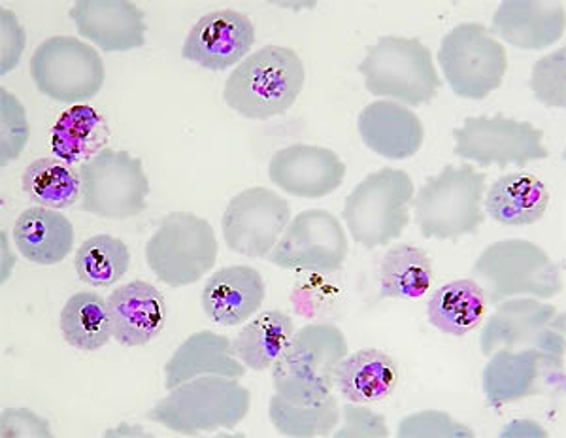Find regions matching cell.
I'll return each mask as SVG.
<instances>
[{
    "mask_svg": "<svg viewBox=\"0 0 566 438\" xmlns=\"http://www.w3.org/2000/svg\"><path fill=\"white\" fill-rule=\"evenodd\" d=\"M306 82L303 59L291 48L264 45L251 53L227 80V106L245 119L283 116Z\"/></svg>",
    "mask_w": 566,
    "mask_h": 438,
    "instance_id": "1",
    "label": "cell"
},
{
    "mask_svg": "<svg viewBox=\"0 0 566 438\" xmlns=\"http://www.w3.org/2000/svg\"><path fill=\"white\" fill-rule=\"evenodd\" d=\"M346 355L348 341L336 325H304L272 365L274 392L291 405H319L333 395L336 367Z\"/></svg>",
    "mask_w": 566,
    "mask_h": 438,
    "instance_id": "2",
    "label": "cell"
},
{
    "mask_svg": "<svg viewBox=\"0 0 566 438\" xmlns=\"http://www.w3.org/2000/svg\"><path fill=\"white\" fill-rule=\"evenodd\" d=\"M250 389L237 378L199 376L184 382L149 410L148 418L180 435L234 429L250 414Z\"/></svg>",
    "mask_w": 566,
    "mask_h": 438,
    "instance_id": "3",
    "label": "cell"
},
{
    "mask_svg": "<svg viewBox=\"0 0 566 438\" xmlns=\"http://www.w3.org/2000/svg\"><path fill=\"white\" fill-rule=\"evenodd\" d=\"M485 181L488 175L469 163L448 165L440 175L427 178L412 202L424 239L458 240L476 232L485 221Z\"/></svg>",
    "mask_w": 566,
    "mask_h": 438,
    "instance_id": "4",
    "label": "cell"
},
{
    "mask_svg": "<svg viewBox=\"0 0 566 438\" xmlns=\"http://www.w3.org/2000/svg\"><path fill=\"white\" fill-rule=\"evenodd\" d=\"M472 278L491 304L514 296L542 301L560 291L559 264L541 246L523 239L499 240L488 246L472 267Z\"/></svg>",
    "mask_w": 566,
    "mask_h": 438,
    "instance_id": "5",
    "label": "cell"
},
{
    "mask_svg": "<svg viewBox=\"0 0 566 438\" xmlns=\"http://www.w3.org/2000/svg\"><path fill=\"white\" fill-rule=\"evenodd\" d=\"M359 72L374 97L413 108L431 103L442 87L431 50L419 39L381 36L368 45Z\"/></svg>",
    "mask_w": 566,
    "mask_h": 438,
    "instance_id": "6",
    "label": "cell"
},
{
    "mask_svg": "<svg viewBox=\"0 0 566 438\" xmlns=\"http://www.w3.org/2000/svg\"><path fill=\"white\" fill-rule=\"evenodd\" d=\"M413 181L405 170L381 168L355 186L346 199L344 219L349 234L365 248L387 246L410 223Z\"/></svg>",
    "mask_w": 566,
    "mask_h": 438,
    "instance_id": "7",
    "label": "cell"
},
{
    "mask_svg": "<svg viewBox=\"0 0 566 438\" xmlns=\"http://www.w3.org/2000/svg\"><path fill=\"white\" fill-rule=\"evenodd\" d=\"M146 261L155 277L170 288L199 282L218 261L213 227L197 213H168L146 244Z\"/></svg>",
    "mask_w": 566,
    "mask_h": 438,
    "instance_id": "8",
    "label": "cell"
},
{
    "mask_svg": "<svg viewBox=\"0 0 566 438\" xmlns=\"http://www.w3.org/2000/svg\"><path fill=\"white\" fill-rule=\"evenodd\" d=\"M438 65L458 97L483 101L501 87L509 71V55L485 27L461 23L442 40Z\"/></svg>",
    "mask_w": 566,
    "mask_h": 438,
    "instance_id": "9",
    "label": "cell"
},
{
    "mask_svg": "<svg viewBox=\"0 0 566 438\" xmlns=\"http://www.w3.org/2000/svg\"><path fill=\"white\" fill-rule=\"evenodd\" d=\"M483 355L499 350H538L565 367V316L554 304L534 296H514L496 304L482 331Z\"/></svg>",
    "mask_w": 566,
    "mask_h": 438,
    "instance_id": "10",
    "label": "cell"
},
{
    "mask_svg": "<svg viewBox=\"0 0 566 438\" xmlns=\"http://www.w3.org/2000/svg\"><path fill=\"white\" fill-rule=\"evenodd\" d=\"M84 212L104 219H127L148 207L149 180L142 159L129 152L104 148L80 165Z\"/></svg>",
    "mask_w": 566,
    "mask_h": 438,
    "instance_id": "11",
    "label": "cell"
},
{
    "mask_svg": "<svg viewBox=\"0 0 566 438\" xmlns=\"http://www.w3.org/2000/svg\"><path fill=\"white\" fill-rule=\"evenodd\" d=\"M31 76L45 97L76 106L97 97L106 69L93 45L72 36H52L34 50Z\"/></svg>",
    "mask_w": 566,
    "mask_h": 438,
    "instance_id": "12",
    "label": "cell"
},
{
    "mask_svg": "<svg viewBox=\"0 0 566 438\" xmlns=\"http://www.w3.org/2000/svg\"><path fill=\"white\" fill-rule=\"evenodd\" d=\"M453 138L455 157L483 168L491 165L525 167L528 163L549 157V152L542 144L544 131L536 129L533 123L517 122L502 114L467 117L463 127L453 131Z\"/></svg>",
    "mask_w": 566,
    "mask_h": 438,
    "instance_id": "13",
    "label": "cell"
},
{
    "mask_svg": "<svg viewBox=\"0 0 566 438\" xmlns=\"http://www.w3.org/2000/svg\"><path fill=\"white\" fill-rule=\"evenodd\" d=\"M349 253L348 234L335 213L314 208L291 219L269 253V261L287 271L331 274L340 271Z\"/></svg>",
    "mask_w": 566,
    "mask_h": 438,
    "instance_id": "14",
    "label": "cell"
},
{
    "mask_svg": "<svg viewBox=\"0 0 566 438\" xmlns=\"http://www.w3.org/2000/svg\"><path fill=\"white\" fill-rule=\"evenodd\" d=\"M290 221V202L282 195L266 187H250L227 205L221 229L232 252L251 259L269 258Z\"/></svg>",
    "mask_w": 566,
    "mask_h": 438,
    "instance_id": "15",
    "label": "cell"
},
{
    "mask_svg": "<svg viewBox=\"0 0 566 438\" xmlns=\"http://www.w3.org/2000/svg\"><path fill=\"white\" fill-rule=\"evenodd\" d=\"M563 368L538 350H499L483 368V394L488 405L501 408L563 384Z\"/></svg>",
    "mask_w": 566,
    "mask_h": 438,
    "instance_id": "16",
    "label": "cell"
},
{
    "mask_svg": "<svg viewBox=\"0 0 566 438\" xmlns=\"http://www.w3.org/2000/svg\"><path fill=\"white\" fill-rule=\"evenodd\" d=\"M269 176L285 194L301 199H322L342 186L346 165L331 149L291 144L272 155Z\"/></svg>",
    "mask_w": 566,
    "mask_h": 438,
    "instance_id": "17",
    "label": "cell"
},
{
    "mask_svg": "<svg viewBox=\"0 0 566 438\" xmlns=\"http://www.w3.org/2000/svg\"><path fill=\"white\" fill-rule=\"evenodd\" d=\"M255 44V27L244 13L221 10L205 15L187 34L181 55L208 71L239 65Z\"/></svg>",
    "mask_w": 566,
    "mask_h": 438,
    "instance_id": "18",
    "label": "cell"
},
{
    "mask_svg": "<svg viewBox=\"0 0 566 438\" xmlns=\"http://www.w3.org/2000/svg\"><path fill=\"white\" fill-rule=\"evenodd\" d=\"M77 33L106 53H125L146 44V18L127 0H80L71 10Z\"/></svg>",
    "mask_w": 566,
    "mask_h": 438,
    "instance_id": "19",
    "label": "cell"
},
{
    "mask_svg": "<svg viewBox=\"0 0 566 438\" xmlns=\"http://www.w3.org/2000/svg\"><path fill=\"white\" fill-rule=\"evenodd\" d=\"M112 336L123 346H146L167 323V303L154 284L135 280L106 299Z\"/></svg>",
    "mask_w": 566,
    "mask_h": 438,
    "instance_id": "20",
    "label": "cell"
},
{
    "mask_svg": "<svg viewBox=\"0 0 566 438\" xmlns=\"http://www.w3.org/2000/svg\"><path fill=\"white\" fill-rule=\"evenodd\" d=\"M360 138L374 154L405 161L423 148V123L412 109L395 101L368 104L357 122Z\"/></svg>",
    "mask_w": 566,
    "mask_h": 438,
    "instance_id": "21",
    "label": "cell"
},
{
    "mask_svg": "<svg viewBox=\"0 0 566 438\" xmlns=\"http://www.w3.org/2000/svg\"><path fill=\"white\" fill-rule=\"evenodd\" d=\"M266 295V285L258 269L232 264L208 278L202 290V309L218 325L234 327L258 314Z\"/></svg>",
    "mask_w": 566,
    "mask_h": 438,
    "instance_id": "22",
    "label": "cell"
},
{
    "mask_svg": "<svg viewBox=\"0 0 566 438\" xmlns=\"http://www.w3.org/2000/svg\"><path fill=\"white\" fill-rule=\"evenodd\" d=\"M565 8L536 0H504L493 15V33L520 50H544L565 34Z\"/></svg>",
    "mask_w": 566,
    "mask_h": 438,
    "instance_id": "23",
    "label": "cell"
},
{
    "mask_svg": "<svg viewBox=\"0 0 566 438\" xmlns=\"http://www.w3.org/2000/svg\"><path fill=\"white\" fill-rule=\"evenodd\" d=\"M167 389L199 376H226L240 380L245 365L232 352V342L213 331H199L181 342L180 348L165 365Z\"/></svg>",
    "mask_w": 566,
    "mask_h": 438,
    "instance_id": "24",
    "label": "cell"
},
{
    "mask_svg": "<svg viewBox=\"0 0 566 438\" xmlns=\"http://www.w3.org/2000/svg\"><path fill=\"white\" fill-rule=\"evenodd\" d=\"M12 234L21 255L42 267L65 261L74 246L71 219L53 208H27L15 221Z\"/></svg>",
    "mask_w": 566,
    "mask_h": 438,
    "instance_id": "25",
    "label": "cell"
},
{
    "mask_svg": "<svg viewBox=\"0 0 566 438\" xmlns=\"http://www.w3.org/2000/svg\"><path fill=\"white\" fill-rule=\"evenodd\" d=\"M399 384V367L391 355L381 350H359L348 354L336 367L335 387L349 403H380Z\"/></svg>",
    "mask_w": 566,
    "mask_h": 438,
    "instance_id": "26",
    "label": "cell"
},
{
    "mask_svg": "<svg viewBox=\"0 0 566 438\" xmlns=\"http://www.w3.org/2000/svg\"><path fill=\"white\" fill-rule=\"evenodd\" d=\"M549 205L546 186L527 173H510L493 181L483 208L502 226H533L541 221Z\"/></svg>",
    "mask_w": 566,
    "mask_h": 438,
    "instance_id": "27",
    "label": "cell"
},
{
    "mask_svg": "<svg viewBox=\"0 0 566 438\" xmlns=\"http://www.w3.org/2000/svg\"><path fill=\"white\" fill-rule=\"evenodd\" d=\"M488 299L474 280H455L438 288L427 304L432 327L446 335L464 336L482 323Z\"/></svg>",
    "mask_w": 566,
    "mask_h": 438,
    "instance_id": "28",
    "label": "cell"
},
{
    "mask_svg": "<svg viewBox=\"0 0 566 438\" xmlns=\"http://www.w3.org/2000/svg\"><path fill=\"white\" fill-rule=\"evenodd\" d=\"M295 325L283 310H266L242 327L232 341V352L251 371H269L287 348Z\"/></svg>",
    "mask_w": 566,
    "mask_h": 438,
    "instance_id": "29",
    "label": "cell"
},
{
    "mask_svg": "<svg viewBox=\"0 0 566 438\" xmlns=\"http://www.w3.org/2000/svg\"><path fill=\"white\" fill-rule=\"evenodd\" d=\"M108 125L97 109L87 104H76L59 117L52 133L53 154L57 159L74 165L90 161L91 157L103 152L108 143Z\"/></svg>",
    "mask_w": 566,
    "mask_h": 438,
    "instance_id": "30",
    "label": "cell"
},
{
    "mask_svg": "<svg viewBox=\"0 0 566 438\" xmlns=\"http://www.w3.org/2000/svg\"><path fill=\"white\" fill-rule=\"evenodd\" d=\"M432 261L412 244H397L387 250L380 264V295L384 299H419L431 290Z\"/></svg>",
    "mask_w": 566,
    "mask_h": 438,
    "instance_id": "31",
    "label": "cell"
},
{
    "mask_svg": "<svg viewBox=\"0 0 566 438\" xmlns=\"http://www.w3.org/2000/svg\"><path fill=\"white\" fill-rule=\"evenodd\" d=\"M59 323L66 344L82 352H97L112 338L108 304L97 293L80 291L72 295Z\"/></svg>",
    "mask_w": 566,
    "mask_h": 438,
    "instance_id": "32",
    "label": "cell"
},
{
    "mask_svg": "<svg viewBox=\"0 0 566 438\" xmlns=\"http://www.w3.org/2000/svg\"><path fill=\"white\" fill-rule=\"evenodd\" d=\"M21 184L29 199L53 210L71 208L82 194L80 173H74V168L61 159L48 157L31 163L23 173Z\"/></svg>",
    "mask_w": 566,
    "mask_h": 438,
    "instance_id": "33",
    "label": "cell"
},
{
    "mask_svg": "<svg viewBox=\"0 0 566 438\" xmlns=\"http://www.w3.org/2000/svg\"><path fill=\"white\" fill-rule=\"evenodd\" d=\"M74 264L84 284L108 288L129 271V248L112 234H97L80 246Z\"/></svg>",
    "mask_w": 566,
    "mask_h": 438,
    "instance_id": "34",
    "label": "cell"
},
{
    "mask_svg": "<svg viewBox=\"0 0 566 438\" xmlns=\"http://www.w3.org/2000/svg\"><path fill=\"white\" fill-rule=\"evenodd\" d=\"M272 426L283 437L314 438L325 437L338 426L340 410L335 395L319 405L296 406L274 395L269 408Z\"/></svg>",
    "mask_w": 566,
    "mask_h": 438,
    "instance_id": "35",
    "label": "cell"
},
{
    "mask_svg": "<svg viewBox=\"0 0 566 438\" xmlns=\"http://www.w3.org/2000/svg\"><path fill=\"white\" fill-rule=\"evenodd\" d=\"M566 50L560 48L557 52L549 53L541 61H536L531 74V90L534 97L542 104L552 108H565L566 106Z\"/></svg>",
    "mask_w": 566,
    "mask_h": 438,
    "instance_id": "36",
    "label": "cell"
},
{
    "mask_svg": "<svg viewBox=\"0 0 566 438\" xmlns=\"http://www.w3.org/2000/svg\"><path fill=\"white\" fill-rule=\"evenodd\" d=\"M0 97H2V114H0V127H2V167H7L8 163L15 161L23 149H25L27 143H29V122H27L25 108L23 104L12 95L10 91H0Z\"/></svg>",
    "mask_w": 566,
    "mask_h": 438,
    "instance_id": "37",
    "label": "cell"
},
{
    "mask_svg": "<svg viewBox=\"0 0 566 438\" xmlns=\"http://www.w3.org/2000/svg\"><path fill=\"white\" fill-rule=\"evenodd\" d=\"M397 437L400 438H472L470 427L459 424L448 413L423 410L400 419Z\"/></svg>",
    "mask_w": 566,
    "mask_h": 438,
    "instance_id": "38",
    "label": "cell"
},
{
    "mask_svg": "<svg viewBox=\"0 0 566 438\" xmlns=\"http://www.w3.org/2000/svg\"><path fill=\"white\" fill-rule=\"evenodd\" d=\"M336 438H387L389 427L381 414L368 406L348 403L344 406V426L335 432Z\"/></svg>",
    "mask_w": 566,
    "mask_h": 438,
    "instance_id": "39",
    "label": "cell"
},
{
    "mask_svg": "<svg viewBox=\"0 0 566 438\" xmlns=\"http://www.w3.org/2000/svg\"><path fill=\"white\" fill-rule=\"evenodd\" d=\"M0 435L4 438L39 437L50 438V424L42 416L27 408H7L2 410Z\"/></svg>",
    "mask_w": 566,
    "mask_h": 438,
    "instance_id": "40",
    "label": "cell"
},
{
    "mask_svg": "<svg viewBox=\"0 0 566 438\" xmlns=\"http://www.w3.org/2000/svg\"><path fill=\"white\" fill-rule=\"evenodd\" d=\"M25 48V31L18 23V18L8 10H2V74L13 71L20 63Z\"/></svg>",
    "mask_w": 566,
    "mask_h": 438,
    "instance_id": "41",
    "label": "cell"
}]
</instances>
